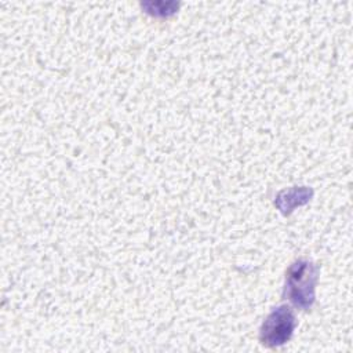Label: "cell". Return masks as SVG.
<instances>
[{
    "instance_id": "1",
    "label": "cell",
    "mask_w": 353,
    "mask_h": 353,
    "mask_svg": "<svg viewBox=\"0 0 353 353\" xmlns=\"http://www.w3.org/2000/svg\"><path fill=\"white\" fill-rule=\"evenodd\" d=\"M319 266L309 259H296L285 272L284 296L296 307L309 310L316 299Z\"/></svg>"
},
{
    "instance_id": "2",
    "label": "cell",
    "mask_w": 353,
    "mask_h": 353,
    "mask_svg": "<svg viewBox=\"0 0 353 353\" xmlns=\"http://www.w3.org/2000/svg\"><path fill=\"white\" fill-rule=\"evenodd\" d=\"M296 327V319L294 310L288 305H280L274 307L259 330V341L266 347L281 346L288 342Z\"/></svg>"
}]
</instances>
